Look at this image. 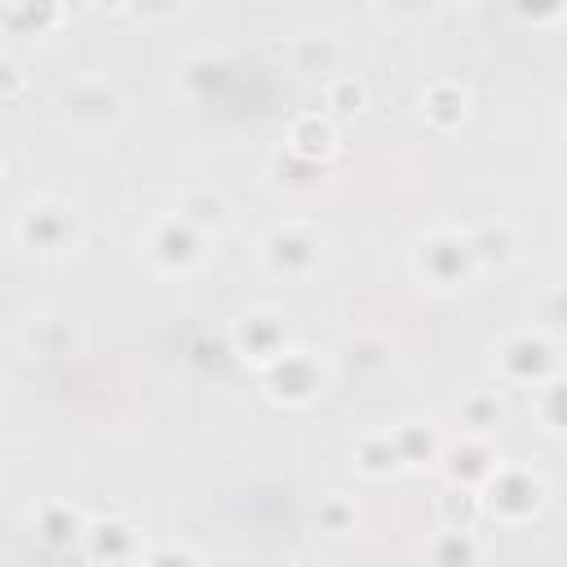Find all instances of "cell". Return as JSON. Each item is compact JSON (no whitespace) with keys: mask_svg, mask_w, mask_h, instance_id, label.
Returning <instances> with one entry per match:
<instances>
[{"mask_svg":"<svg viewBox=\"0 0 567 567\" xmlns=\"http://www.w3.org/2000/svg\"><path fill=\"white\" fill-rule=\"evenodd\" d=\"M13 235H18V244H22L27 252H66V248L75 244V235H80V221H75V213H71L66 204H58V199H31V204L18 213Z\"/></svg>","mask_w":567,"mask_h":567,"instance_id":"obj_1","label":"cell"},{"mask_svg":"<svg viewBox=\"0 0 567 567\" xmlns=\"http://www.w3.org/2000/svg\"><path fill=\"white\" fill-rule=\"evenodd\" d=\"M319 257H323V239H319L315 230L297 226V221L275 226V230L261 239V261H266V270L279 275V279H306V275L319 266Z\"/></svg>","mask_w":567,"mask_h":567,"instance_id":"obj_2","label":"cell"},{"mask_svg":"<svg viewBox=\"0 0 567 567\" xmlns=\"http://www.w3.org/2000/svg\"><path fill=\"white\" fill-rule=\"evenodd\" d=\"M416 270L439 284V288H452L461 284L470 270H478V257L470 248V235H452V230H434L416 244Z\"/></svg>","mask_w":567,"mask_h":567,"instance_id":"obj_3","label":"cell"},{"mask_svg":"<svg viewBox=\"0 0 567 567\" xmlns=\"http://www.w3.org/2000/svg\"><path fill=\"white\" fill-rule=\"evenodd\" d=\"M124 115V97L106 80H75L62 93V120L75 128H106Z\"/></svg>","mask_w":567,"mask_h":567,"instance_id":"obj_4","label":"cell"},{"mask_svg":"<svg viewBox=\"0 0 567 567\" xmlns=\"http://www.w3.org/2000/svg\"><path fill=\"white\" fill-rule=\"evenodd\" d=\"M204 230L195 226V221H186L182 213H173V217H164L155 230H151V239H146V257L155 261V266H164V270H190L199 257H204Z\"/></svg>","mask_w":567,"mask_h":567,"instance_id":"obj_5","label":"cell"},{"mask_svg":"<svg viewBox=\"0 0 567 567\" xmlns=\"http://www.w3.org/2000/svg\"><path fill=\"white\" fill-rule=\"evenodd\" d=\"M261 381H266L270 399L306 403V399L319 390V368L310 363L306 350H279L270 363H261Z\"/></svg>","mask_w":567,"mask_h":567,"instance_id":"obj_6","label":"cell"},{"mask_svg":"<svg viewBox=\"0 0 567 567\" xmlns=\"http://www.w3.org/2000/svg\"><path fill=\"white\" fill-rule=\"evenodd\" d=\"M549 363H554L549 341H540V337H532V332L509 337V341L501 346V368H505L514 381H532V385H536V381H545Z\"/></svg>","mask_w":567,"mask_h":567,"instance_id":"obj_7","label":"cell"},{"mask_svg":"<svg viewBox=\"0 0 567 567\" xmlns=\"http://www.w3.org/2000/svg\"><path fill=\"white\" fill-rule=\"evenodd\" d=\"M4 22L13 35H44L62 22V0H4Z\"/></svg>","mask_w":567,"mask_h":567,"instance_id":"obj_8","label":"cell"},{"mask_svg":"<svg viewBox=\"0 0 567 567\" xmlns=\"http://www.w3.org/2000/svg\"><path fill=\"white\" fill-rule=\"evenodd\" d=\"M470 248H474L478 266H509V261L518 257V239H514V230H509L505 221L478 226V230L470 235Z\"/></svg>","mask_w":567,"mask_h":567,"instance_id":"obj_9","label":"cell"},{"mask_svg":"<svg viewBox=\"0 0 567 567\" xmlns=\"http://www.w3.org/2000/svg\"><path fill=\"white\" fill-rule=\"evenodd\" d=\"M22 341H27V350L40 354V359H49V354H66V346H71V328H66L58 315H31L27 328H22Z\"/></svg>","mask_w":567,"mask_h":567,"instance_id":"obj_10","label":"cell"},{"mask_svg":"<svg viewBox=\"0 0 567 567\" xmlns=\"http://www.w3.org/2000/svg\"><path fill=\"white\" fill-rule=\"evenodd\" d=\"M288 151L301 155V159L323 164V159L332 155V128H328V120H319V115L297 120V124H292V146H288Z\"/></svg>","mask_w":567,"mask_h":567,"instance_id":"obj_11","label":"cell"},{"mask_svg":"<svg viewBox=\"0 0 567 567\" xmlns=\"http://www.w3.org/2000/svg\"><path fill=\"white\" fill-rule=\"evenodd\" d=\"M177 213H182L186 221H195L204 235H213V230H221V226H226V199H221V195H213V190H186Z\"/></svg>","mask_w":567,"mask_h":567,"instance_id":"obj_12","label":"cell"},{"mask_svg":"<svg viewBox=\"0 0 567 567\" xmlns=\"http://www.w3.org/2000/svg\"><path fill=\"white\" fill-rule=\"evenodd\" d=\"M536 416L545 421V430L567 434V377L536 381Z\"/></svg>","mask_w":567,"mask_h":567,"instance_id":"obj_13","label":"cell"},{"mask_svg":"<svg viewBox=\"0 0 567 567\" xmlns=\"http://www.w3.org/2000/svg\"><path fill=\"white\" fill-rule=\"evenodd\" d=\"M332 62H337V44L319 31H306V35H297V66L306 71V75H323V71H332Z\"/></svg>","mask_w":567,"mask_h":567,"instance_id":"obj_14","label":"cell"},{"mask_svg":"<svg viewBox=\"0 0 567 567\" xmlns=\"http://www.w3.org/2000/svg\"><path fill=\"white\" fill-rule=\"evenodd\" d=\"M421 111L434 120V124H456L465 120V93L456 84H434L425 97H421Z\"/></svg>","mask_w":567,"mask_h":567,"instance_id":"obj_15","label":"cell"},{"mask_svg":"<svg viewBox=\"0 0 567 567\" xmlns=\"http://www.w3.org/2000/svg\"><path fill=\"white\" fill-rule=\"evenodd\" d=\"M434 4L439 0H377V13L385 22H394V27H416V22H425L434 13Z\"/></svg>","mask_w":567,"mask_h":567,"instance_id":"obj_16","label":"cell"},{"mask_svg":"<svg viewBox=\"0 0 567 567\" xmlns=\"http://www.w3.org/2000/svg\"><path fill=\"white\" fill-rule=\"evenodd\" d=\"M461 412H465L470 430H492V425L501 421V403H496L492 394H470V399L461 403Z\"/></svg>","mask_w":567,"mask_h":567,"instance_id":"obj_17","label":"cell"},{"mask_svg":"<svg viewBox=\"0 0 567 567\" xmlns=\"http://www.w3.org/2000/svg\"><path fill=\"white\" fill-rule=\"evenodd\" d=\"M328 102H341V106H337L341 115H346V111H359L363 89H359L354 80H337V84H328Z\"/></svg>","mask_w":567,"mask_h":567,"instance_id":"obj_18","label":"cell"},{"mask_svg":"<svg viewBox=\"0 0 567 567\" xmlns=\"http://www.w3.org/2000/svg\"><path fill=\"white\" fill-rule=\"evenodd\" d=\"M545 323L549 328H567V288H554L545 297Z\"/></svg>","mask_w":567,"mask_h":567,"instance_id":"obj_19","label":"cell"},{"mask_svg":"<svg viewBox=\"0 0 567 567\" xmlns=\"http://www.w3.org/2000/svg\"><path fill=\"white\" fill-rule=\"evenodd\" d=\"M128 9H133L137 18H159V13H173L177 0H128Z\"/></svg>","mask_w":567,"mask_h":567,"instance_id":"obj_20","label":"cell"},{"mask_svg":"<svg viewBox=\"0 0 567 567\" xmlns=\"http://www.w3.org/2000/svg\"><path fill=\"white\" fill-rule=\"evenodd\" d=\"M93 4H97V9H124L128 0H93Z\"/></svg>","mask_w":567,"mask_h":567,"instance_id":"obj_21","label":"cell"}]
</instances>
